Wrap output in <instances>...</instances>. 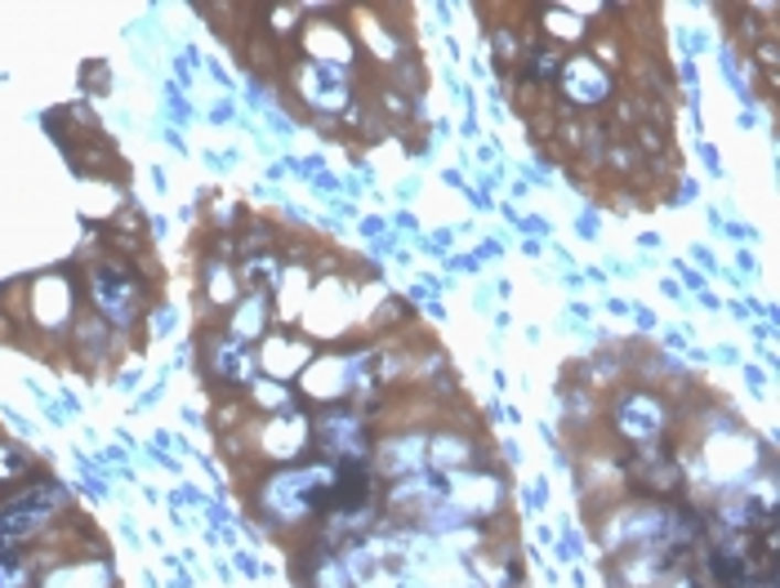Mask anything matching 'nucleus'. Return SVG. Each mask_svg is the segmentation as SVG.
<instances>
[{
	"label": "nucleus",
	"mask_w": 780,
	"mask_h": 588,
	"mask_svg": "<svg viewBox=\"0 0 780 588\" xmlns=\"http://www.w3.org/2000/svg\"><path fill=\"white\" fill-rule=\"evenodd\" d=\"M94 295H98V308H103V317H111V321H130L135 317V308H139V286L130 281V277H121L117 268H98L94 272Z\"/></svg>",
	"instance_id": "1"
}]
</instances>
